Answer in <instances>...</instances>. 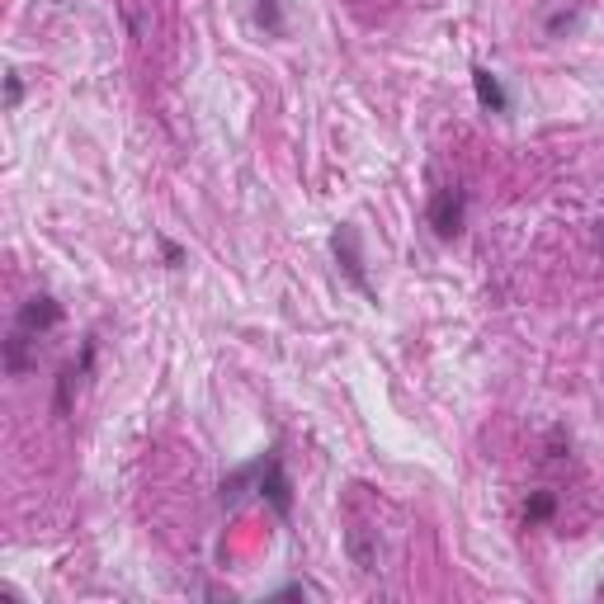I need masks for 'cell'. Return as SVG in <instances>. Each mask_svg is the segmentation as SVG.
<instances>
[{"instance_id": "cell-1", "label": "cell", "mask_w": 604, "mask_h": 604, "mask_svg": "<svg viewBox=\"0 0 604 604\" xmlns=\"http://www.w3.org/2000/svg\"><path fill=\"white\" fill-rule=\"evenodd\" d=\"M468 203H472V194L463 185L435 189V199H430V208H425L430 232H435L439 241H458V236H463V227H468Z\"/></svg>"}, {"instance_id": "cell-2", "label": "cell", "mask_w": 604, "mask_h": 604, "mask_svg": "<svg viewBox=\"0 0 604 604\" xmlns=\"http://www.w3.org/2000/svg\"><path fill=\"white\" fill-rule=\"evenodd\" d=\"M255 491H260V496L274 505V515H279V520H288V515H293V482H288V468H284V453H279V444L255 458Z\"/></svg>"}, {"instance_id": "cell-3", "label": "cell", "mask_w": 604, "mask_h": 604, "mask_svg": "<svg viewBox=\"0 0 604 604\" xmlns=\"http://www.w3.org/2000/svg\"><path fill=\"white\" fill-rule=\"evenodd\" d=\"M331 251H336L340 274H345L364 298H373V284H369V274H364V241H359V227H354V222H340L336 232H331Z\"/></svg>"}, {"instance_id": "cell-4", "label": "cell", "mask_w": 604, "mask_h": 604, "mask_svg": "<svg viewBox=\"0 0 604 604\" xmlns=\"http://www.w3.org/2000/svg\"><path fill=\"white\" fill-rule=\"evenodd\" d=\"M62 321V302L52 298V293H34V298L19 307V317H15V331L10 336H19V340H34L38 345V336H48L52 326Z\"/></svg>"}, {"instance_id": "cell-5", "label": "cell", "mask_w": 604, "mask_h": 604, "mask_svg": "<svg viewBox=\"0 0 604 604\" xmlns=\"http://www.w3.org/2000/svg\"><path fill=\"white\" fill-rule=\"evenodd\" d=\"M90 364H95V336H85L81 364H67V369L57 373V397H52V411H57V416H71V392L81 387V378L90 373Z\"/></svg>"}, {"instance_id": "cell-6", "label": "cell", "mask_w": 604, "mask_h": 604, "mask_svg": "<svg viewBox=\"0 0 604 604\" xmlns=\"http://www.w3.org/2000/svg\"><path fill=\"white\" fill-rule=\"evenodd\" d=\"M472 90H477V104H482L487 114H510V95H505L501 76L491 67H472Z\"/></svg>"}, {"instance_id": "cell-7", "label": "cell", "mask_w": 604, "mask_h": 604, "mask_svg": "<svg viewBox=\"0 0 604 604\" xmlns=\"http://www.w3.org/2000/svg\"><path fill=\"white\" fill-rule=\"evenodd\" d=\"M255 487V463H246V468H236V472H227L222 477V496L218 501L227 505V510H236V505L246 501V491Z\"/></svg>"}, {"instance_id": "cell-8", "label": "cell", "mask_w": 604, "mask_h": 604, "mask_svg": "<svg viewBox=\"0 0 604 604\" xmlns=\"http://www.w3.org/2000/svg\"><path fill=\"white\" fill-rule=\"evenodd\" d=\"M557 515V491H534L529 501H524V524L534 529V524H548Z\"/></svg>"}, {"instance_id": "cell-9", "label": "cell", "mask_w": 604, "mask_h": 604, "mask_svg": "<svg viewBox=\"0 0 604 604\" xmlns=\"http://www.w3.org/2000/svg\"><path fill=\"white\" fill-rule=\"evenodd\" d=\"M255 24H260V29H265L269 38H284V5H279V0H255Z\"/></svg>"}, {"instance_id": "cell-10", "label": "cell", "mask_w": 604, "mask_h": 604, "mask_svg": "<svg viewBox=\"0 0 604 604\" xmlns=\"http://www.w3.org/2000/svg\"><path fill=\"white\" fill-rule=\"evenodd\" d=\"M350 557L359 571H378V553L364 543V529H350Z\"/></svg>"}, {"instance_id": "cell-11", "label": "cell", "mask_w": 604, "mask_h": 604, "mask_svg": "<svg viewBox=\"0 0 604 604\" xmlns=\"http://www.w3.org/2000/svg\"><path fill=\"white\" fill-rule=\"evenodd\" d=\"M19 100H24V76L10 71V76H5V109H19Z\"/></svg>"}, {"instance_id": "cell-12", "label": "cell", "mask_w": 604, "mask_h": 604, "mask_svg": "<svg viewBox=\"0 0 604 604\" xmlns=\"http://www.w3.org/2000/svg\"><path fill=\"white\" fill-rule=\"evenodd\" d=\"M161 255H166V265H170V269H180V265H185V251H180V246H175L170 236H161Z\"/></svg>"}, {"instance_id": "cell-13", "label": "cell", "mask_w": 604, "mask_h": 604, "mask_svg": "<svg viewBox=\"0 0 604 604\" xmlns=\"http://www.w3.org/2000/svg\"><path fill=\"white\" fill-rule=\"evenodd\" d=\"M571 24H576V10H557V15H548V34H562Z\"/></svg>"}, {"instance_id": "cell-14", "label": "cell", "mask_w": 604, "mask_h": 604, "mask_svg": "<svg viewBox=\"0 0 604 604\" xmlns=\"http://www.w3.org/2000/svg\"><path fill=\"white\" fill-rule=\"evenodd\" d=\"M302 595H312V590L302 586V581H293V586H284V590H274L269 600H302Z\"/></svg>"}, {"instance_id": "cell-15", "label": "cell", "mask_w": 604, "mask_h": 604, "mask_svg": "<svg viewBox=\"0 0 604 604\" xmlns=\"http://www.w3.org/2000/svg\"><path fill=\"white\" fill-rule=\"evenodd\" d=\"M600 600H604V581H600Z\"/></svg>"}]
</instances>
